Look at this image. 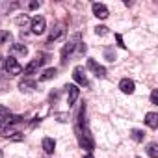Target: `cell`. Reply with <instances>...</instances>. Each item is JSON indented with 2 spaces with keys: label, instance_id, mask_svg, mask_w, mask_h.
I'll return each mask as SVG.
<instances>
[{
  "label": "cell",
  "instance_id": "2",
  "mask_svg": "<svg viewBox=\"0 0 158 158\" xmlns=\"http://www.w3.org/2000/svg\"><path fill=\"white\" fill-rule=\"evenodd\" d=\"M47 58H48V56H45V54H37V56H35V58H34V60H32V61L23 69V71H24V74H26V76H28V74H34V73H35V71H37V69L47 61Z\"/></svg>",
  "mask_w": 158,
  "mask_h": 158
},
{
  "label": "cell",
  "instance_id": "22",
  "mask_svg": "<svg viewBox=\"0 0 158 158\" xmlns=\"http://www.w3.org/2000/svg\"><path fill=\"white\" fill-rule=\"evenodd\" d=\"M11 114H10V110L8 108H4V106H0V117L2 119H6V117H10Z\"/></svg>",
  "mask_w": 158,
  "mask_h": 158
},
{
  "label": "cell",
  "instance_id": "24",
  "mask_svg": "<svg viewBox=\"0 0 158 158\" xmlns=\"http://www.w3.org/2000/svg\"><path fill=\"white\" fill-rule=\"evenodd\" d=\"M151 102L152 104H158V91L156 89H152V93H151Z\"/></svg>",
  "mask_w": 158,
  "mask_h": 158
},
{
  "label": "cell",
  "instance_id": "7",
  "mask_svg": "<svg viewBox=\"0 0 158 158\" xmlns=\"http://www.w3.org/2000/svg\"><path fill=\"white\" fill-rule=\"evenodd\" d=\"M78 39H80V35L76 34V35H74V37H73V39H71V41H69V43H67L65 47H63V50H61V58H63V61H65L67 54H73V52H74L76 45H80V43H78Z\"/></svg>",
  "mask_w": 158,
  "mask_h": 158
},
{
  "label": "cell",
  "instance_id": "11",
  "mask_svg": "<svg viewBox=\"0 0 158 158\" xmlns=\"http://www.w3.org/2000/svg\"><path fill=\"white\" fill-rule=\"evenodd\" d=\"M134 88H136V86H134V82L130 80V78H123V80L119 82V89H121L123 93H128V95H130V93H134Z\"/></svg>",
  "mask_w": 158,
  "mask_h": 158
},
{
  "label": "cell",
  "instance_id": "4",
  "mask_svg": "<svg viewBox=\"0 0 158 158\" xmlns=\"http://www.w3.org/2000/svg\"><path fill=\"white\" fill-rule=\"evenodd\" d=\"M4 67H6V71H8L10 74H21V73H23V67L17 63V60H15L13 56H10V58L4 61Z\"/></svg>",
  "mask_w": 158,
  "mask_h": 158
},
{
  "label": "cell",
  "instance_id": "5",
  "mask_svg": "<svg viewBox=\"0 0 158 158\" xmlns=\"http://www.w3.org/2000/svg\"><path fill=\"white\" fill-rule=\"evenodd\" d=\"M73 78H74V82L78 86H88V78H86V73H84V67H74L73 71Z\"/></svg>",
  "mask_w": 158,
  "mask_h": 158
},
{
  "label": "cell",
  "instance_id": "20",
  "mask_svg": "<svg viewBox=\"0 0 158 158\" xmlns=\"http://www.w3.org/2000/svg\"><path fill=\"white\" fill-rule=\"evenodd\" d=\"M15 23H17L19 26H26V24L30 23V19H28L26 15H23V17H17V19H15Z\"/></svg>",
  "mask_w": 158,
  "mask_h": 158
},
{
  "label": "cell",
  "instance_id": "12",
  "mask_svg": "<svg viewBox=\"0 0 158 158\" xmlns=\"http://www.w3.org/2000/svg\"><path fill=\"white\" fill-rule=\"evenodd\" d=\"M63 34H65V30H63V26H56V28H52V32L48 34V43H54V41H58L60 37H63Z\"/></svg>",
  "mask_w": 158,
  "mask_h": 158
},
{
  "label": "cell",
  "instance_id": "17",
  "mask_svg": "<svg viewBox=\"0 0 158 158\" xmlns=\"http://www.w3.org/2000/svg\"><path fill=\"white\" fill-rule=\"evenodd\" d=\"M147 154L151 158H158V145L156 143H149L147 145Z\"/></svg>",
  "mask_w": 158,
  "mask_h": 158
},
{
  "label": "cell",
  "instance_id": "15",
  "mask_svg": "<svg viewBox=\"0 0 158 158\" xmlns=\"http://www.w3.org/2000/svg\"><path fill=\"white\" fill-rule=\"evenodd\" d=\"M58 74V69H54V67H50V69H47L41 76H39V80L41 82H47V80H52V78Z\"/></svg>",
  "mask_w": 158,
  "mask_h": 158
},
{
  "label": "cell",
  "instance_id": "3",
  "mask_svg": "<svg viewBox=\"0 0 158 158\" xmlns=\"http://www.w3.org/2000/svg\"><path fill=\"white\" fill-rule=\"evenodd\" d=\"M45 28H47V21H45V17L37 15V17L32 19V32H34V34L41 35V34L45 32Z\"/></svg>",
  "mask_w": 158,
  "mask_h": 158
},
{
  "label": "cell",
  "instance_id": "9",
  "mask_svg": "<svg viewBox=\"0 0 158 158\" xmlns=\"http://www.w3.org/2000/svg\"><path fill=\"white\" fill-rule=\"evenodd\" d=\"M88 67L95 73V76H97V78H104V76H106V69H104L102 65H99L95 60H88Z\"/></svg>",
  "mask_w": 158,
  "mask_h": 158
},
{
  "label": "cell",
  "instance_id": "16",
  "mask_svg": "<svg viewBox=\"0 0 158 158\" xmlns=\"http://www.w3.org/2000/svg\"><path fill=\"white\" fill-rule=\"evenodd\" d=\"M11 54H19V56H26L28 54V48L23 45V43H15L11 45Z\"/></svg>",
  "mask_w": 158,
  "mask_h": 158
},
{
  "label": "cell",
  "instance_id": "23",
  "mask_svg": "<svg viewBox=\"0 0 158 158\" xmlns=\"http://www.w3.org/2000/svg\"><path fill=\"white\" fill-rule=\"evenodd\" d=\"M6 39H11V35H10V32H0V45H2Z\"/></svg>",
  "mask_w": 158,
  "mask_h": 158
},
{
  "label": "cell",
  "instance_id": "10",
  "mask_svg": "<svg viewBox=\"0 0 158 158\" xmlns=\"http://www.w3.org/2000/svg\"><path fill=\"white\" fill-rule=\"evenodd\" d=\"M19 89L21 91H32V89H35V80H32L30 76H24L23 80H19Z\"/></svg>",
  "mask_w": 158,
  "mask_h": 158
},
{
  "label": "cell",
  "instance_id": "19",
  "mask_svg": "<svg viewBox=\"0 0 158 158\" xmlns=\"http://www.w3.org/2000/svg\"><path fill=\"white\" fill-rule=\"evenodd\" d=\"M104 58H106L108 61H114V60H115V52H114V48H106V50H104Z\"/></svg>",
  "mask_w": 158,
  "mask_h": 158
},
{
  "label": "cell",
  "instance_id": "27",
  "mask_svg": "<svg viewBox=\"0 0 158 158\" xmlns=\"http://www.w3.org/2000/svg\"><path fill=\"white\" fill-rule=\"evenodd\" d=\"M28 8H30V10H35V8H39V2H37V0H34V2H30V4H28Z\"/></svg>",
  "mask_w": 158,
  "mask_h": 158
},
{
  "label": "cell",
  "instance_id": "29",
  "mask_svg": "<svg viewBox=\"0 0 158 158\" xmlns=\"http://www.w3.org/2000/svg\"><path fill=\"white\" fill-rule=\"evenodd\" d=\"M2 123H4V119H2V117H0V127H2Z\"/></svg>",
  "mask_w": 158,
  "mask_h": 158
},
{
  "label": "cell",
  "instance_id": "30",
  "mask_svg": "<svg viewBox=\"0 0 158 158\" xmlns=\"http://www.w3.org/2000/svg\"><path fill=\"white\" fill-rule=\"evenodd\" d=\"M0 156H2V151H0Z\"/></svg>",
  "mask_w": 158,
  "mask_h": 158
},
{
  "label": "cell",
  "instance_id": "8",
  "mask_svg": "<svg viewBox=\"0 0 158 158\" xmlns=\"http://www.w3.org/2000/svg\"><path fill=\"white\" fill-rule=\"evenodd\" d=\"M91 10H93V15L97 17V19H106L110 13H108V8L104 6V4H99V2H95L93 6H91Z\"/></svg>",
  "mask_w": 158,
  "mask_h": 158
},
{
  "label": "cell",
  "instance_id": "1",
  "mask_svg": "<svg viewBox=\"0 0 158 158\" xmlns=\"http://www.w3.org/2000/svg\"><path fill=\"white\" fill-rule=\"evenodd\" d=\"M76 136H78V143H80L82 149H86V151H89V152L95 149V143H93V139H91L88 128H84V130H76Z\"/></svg>",
  "mask_w": 158,
  "mask_h": 158
},
{
  "label": "cell",
  "instance_id": "28",
  "mask_svg": "<svg viewBox=\"0 0 158 158\" xmlns=\"http://www.w3.org/2000/svg\"><path fill=\"white\" fill-rule=\"evenodd\" d=\"M84 158H93V156H91V154H86V156H84Z\"/></svg>",
  "mask_w": 158,
  "mask_h": 158
},
{
  "label": "cell",
  "instance_id": "21",
  "mask_svg": "<svg viewBox=\"0 0 158 158\" xmlns=\"http://www.w3.org/2000/svg\"><path fill=\"white\" fill-rule=\"evenodd\" d=\"M95 34H97V35H106V34H108V28H106V26H97V28H95Z\"/></svg>",
  "mask_w": 158,
  "mask_h": 158
},
{
  "label": "cell",
  "instance_id": "25",
  "mask_svg": "<svg viewBox=\"0 0 158 158\" xmlns=\"http://www.w3.org/2000/svg\"><path fill=\"white\" fill-rule=\"evenodd\" d=\"M10 138H11V139H13V141H21V139H23V138H24V136H23V134H21V132H15V136H10Z\"/></svg>",
  "mask_w": 158,
  "mask_h": 158
},
{
  "label": "cell",
  "instance_id": "6",
  "mask_svg": "<svg viewBox=\"0 0 158 158\" xmlns=\"http://www.w3.org/2000/svg\"><path fill=\"white\" fill-rule=\"evenodd\" d=\"M65 89H67V104L73 106V104L76 102L78 95H80V89H78V86H74V84H69Z\"/></svg>",
  "mask_w": 158,
  "mask_h": 158
},
{
  "label": "cell",
  "instance_id": "26",
  "mask_svg": "<svg viewBox=\"0 0 158 158\" xmlns=\"http://www.w3.org/2000/svg\"><path fill=\"white\" fill-rule=\"evenodd\" d=\"M115 39H117V43H119V47H121V48H125V47H127V45L123 43V37H121L119 34H115Z\"/></svg>",
  "mask_w": 158,
  "mask_h": 158
},
{
  "label": "cell",
  "instance_id": "13",
  "mask_svg": "<svg viewBox=\"0 0 158 158\" xmlns=\"http://www.w3.org/2000/svg\"><path fill=\"white\" fill-rule=\"evenodd\" d=\"M54 149H56V141H54L52 138H43V151H45L47 154H52Z\"/></svg>",
  "mask_w": 158,
  "mask_h": 158
},
{
  "label": "cell",
  "instance_id": "18",
  "mask_svg": "<svg viewBox=\"0 0 158 158\" xmlns=\"http://www.w3.org/2000/svg\"><path fill=\"white\" fill-rule=\"evenodd\" d=\"M143 138H145V132H141V130H132V139L134 141H143Z\"/></svg>",
  "mask_w": 158,
  "mask_h": 158
},
{
  "label": "cell",
  "instance_id": "14",
  "mask_svg": "<svg viewBox=\"0 0 158 158\" xmlns=\"http://www.w3.org/2000/svg\"><path fill=\"white\" fill-rule=\"evenodd\" d=\"M145 123H147V127H151V128H156V127H158V114H154V112H149V114L145 115Z\"/></svg>",
  "mask_w": 158,
  "mask_h": 158
}]
</instances>
